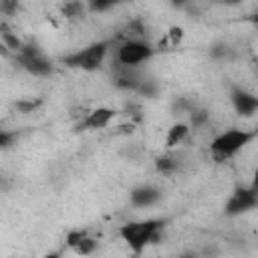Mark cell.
<instances>
[{
  "label": "cell",
  "mask_w": 258,
  "mask_h": 258,
  "mask_svg": "<svg viewBox=\"0 0 258 258\" xmlns=\"http://www.w3.org/2000/svg\"><path fill=\"white\" fill-rule=\"evenodd\" d=\"M165 224H167L165 218H147V220L129 222L119 228V236L133 254H141L149 244H155L159 240Z\"/></svg>",
  "instance_id": "1"
},
{
  "label": "cell",
  "mask_w": 258,
  "mask_h": 258,
  "mask_svg": "<svg viewBox=\"0 0 258 258\" xmlns=\"http://www.w3.org/2000/svg\"><path fill=\"white\" fill-rule=\"evenodd\" d=\"M256 131H248V129H238V127H232L228 131H222L220 135H216L212 141H210V153L214 157V161L222 163L230 157H234L240 149H244L250 141L256 139Z\"/></svg>",
  "instance_id": "2"
},
{
  "label": "cell",
  "mask_w": 258,
  "mask_h": 258,
  "mask_svg": "<svg viewBox=\"0 0 258 258\" xmlns=\"http://www.w3.org/2000/svg\"><path fill=\"white\" fill-rule=\"evenodd\" d=\"M113 44H115L113 38L91 42V44L62 56V64H67L69 69H79V71H97L105 62Z\"/></svg>",
  "instance_id": "3"
},
{
  "label": "cell",
  "mask_w": 258,
  "mask_h": 258,
  "mask_svg": "<svg viewBox=\"0 0 258 258\" xmlns=\"http://www.w3.org/2000/svg\"><path fill=\"white\" fill-rule=\"evenodd\" d=\"M157 48L147 40H137V38H119V44L115 48V64L121 67H137L153 58Z\"/></svg>",
  "instance_id": "4"
},
{
  "label": "cell",
  "mask_w": 258,
  "mask_h": 258,
  "mask_svg": "<svg viewBox=\"0 0 258 258\" xmlns=\"http://www.w3.org/2000/svg\"><path fill=\"white\" fill-rule=\"evenodd\" d=\"M12 60H14L20 69H24L26 73H30V75H34V77H48V75L52 73V62H50V58H48L36 44H32V42H24L22 50L16 52V54L12 56Z\"/></svg>",
  "instance_id": "5"
},
{
  "label": "cell",
  "mask_w": 258,
  "mask_h": 258,
  "mask_svg": "<svg viewBox=\"0 0 258 258\" xmlns=\"http://www.w3.org/2000/svg\"><path fill=\"white\" fill-rule=\"evenodd\" d=\"M256 206H258V189H256V185H250V187L238 185L230 194V198H228V202L224 206V214L234 218V216H240V214H246V212L254 210Z\"/></svg>",
  "instance_id": "6"
},
{
  "label": "cell",
  "mask_w": 258,
  "mask_h": 258,
  "mask_svg": "<svg viewBox=\"0 0 258 258\" xmlns=\"http://www.w3.org/2000/svg\"><path fill=\"white\" fill-rule=\"evenodd\" d=\"M230 103L240 117H252L258 111V97L254 93L242 89V87L230 89Z\"/></svg>",
  "instance_id": "7"
},
{
  "label": "cell",
  "mask_w": 258,
  "mask_h": 258,
  "mask_svg": "<svg viewBox=\"0 0 258 258\" xmlns=\"http://www.w3.org/2000/svg\"><path fill=\"white\" fill-rule=\"evenodd\" d=\"M67 246L81 256H89L97 250L99 242L87 232V230H69L67 232Z\"/></svg>",
  "instance_id": "8"
},
{
  "label": "cell",
  "mask_w": 258,
  "mask_h": 258,
  "mask_svg": "<svg viewBox=\"0 0 258 258\" xmlns=\"http://www.w3.org/2000/svg\"><path fill=\"white\" fill-rule=\"evenodd\" d=\"M117 111L111 107H97L93 111L87 113V117L79 123L81 131H97V129H105L113 119H115Z\"/></svg>",
  "instance_id": "9"
},
{
  "label": "cell",
  "mask_w": 258,
  "mask_h": 258,
  "mask_svg": "<svg viewBox=\"0 0 258 258\" xmlns=\"http://www.w3.org/2000/svg\"><path fill=\"white\" fill-rule=\"evenodd\" d=\"M159 200H161V189L149 183L137 185L129 191V202L133 208H149V206H155Z\"/></svg>",
  "instance_id": "10"
},
{
  "label": "cell",
  "mask_w": 258,
  "mask_h": 258,
  "mask_svg": "<svg viewBox=\"0 0 258 258\" xmlns=\"http://www.w3.org/2000/svg\"><path fill=\"white\" fill-rule=\"evenodd\" d=\"M189 125L187 123H173L169 129H167V137H165V147L167 149H173L177 145H181L187 135H189Z\"/></svg>",
  "instance_id": "11"
},
{
  "label": "cell",
  "mask_w": 258,
  "mask_h": 258,
  "mask_svg": "<svg viewBox=\"0 0 258 258\" xmlns=\"http://www.w3.org/2000/svg\"><path fill=\"white\" fill-rule=\"evenodd\" d=\"M0 42L12 52V56L16 54V52H20L22 50V46H24V40L22 38H18L10 28H6V26H2L0 28Z\"/></svg>",
  "instance_id": "12"
},
{
  "label": "cell",
  "mask_w": 258,
  "mask_h": 258,
  "mask_svg": "<svg viewBox=\"0 0 258 258\" xmlns=\"http://www.w3.org/2000/svg\"><path fill=\"white\" fill-rule=\"evenodd\" d=\"M177 167H179V159L173 155H161L155 161V171L161 175H173L177 171Z\"/></svg>",
  "instance_id": "13"
},
{
  "label": "cell",
  "mask_w": 258,
  "mask_h": 258,
  "mask_svg": "<svg viewBox=\"0 0 258 258\" xmlns=\"http://www.w3.org/2000/svg\"><path fill=\"white\" fill-rule=\"evenodd\" d=\"M83 12H85V2L83 0H64V4L60 6V14L69 20L81 18Z\"/></svg>",
  "instance_id": "14"
},
{
  "label": "cell",
  "mask_w": 258,
  "mask_h": 258,
  "mask_svg": "<svg viewBox=\"0 0 258 258\" xmlns=\"http://www.w3.org/2000/svg\"><path fill=\"white\" fill-rule=\"evenodd\" d=\"M119 38H137V40H143L145 38V26L141 20H131L125 28H123V34Z\"/></svg>",
  "instance_id": "15"
},
{
  "label": "cell",
  "mask_w": 258,
  "mask_h": 258,
  "mask_svg": "<svg viewBox=\"0 0 258 258\" xmlns=\"http://www.w3.org/2000/svg\"><path fill=\"white\" fill-rule=\"evenodd\" d=\"M89 6V12H105V10H111L119 4H125V2H131V0H85Z\"/></svg>",
  "instance_id": "16"
},
{
  "label": "cell",
  "mask_w": 258,
  "mask_h": 258,
  "mask_svg": "<svg viewBox=\"0 0 258 258\" xmlns=\"http://www.w3.org/2000/svg\"><path fill=\"white\" fill-rule=\"evenodd\" d=\"M42 99H20V101H16L14 103V109H18L20 113H24V115H28V113H34L36 109H40L42 107Z\"/></svg>",
  "instance_id": "17"
},
{
  "label": "cell",
  "mask_w": 258,
  "mask_h": 258,
  "mask_svg": "<svg viewBox=\"0 0 258 258\" xmlns=\"http://www.w3.org/2000/svg\"><path fill=\"white\" fill-rule=\"evenodd\" d=\"M191 113V127L194 129H200L202 125H206L208 121H210V115H208V111H204V109H191L189 111Z\"/></svg>",
  "instance_id": "18"
},
{
  "label": "cell",
  "mask_w": 258,
  "mask_h": 258,
  "mask_svg": "<svg viewBox=\"0 0 258 258\" xmlns=\"http://www.w3.org/2000/svg\"><path fill=\"white\" fill-rule=\"evenodd\" d=\"M18 137H20V131H6V129H0V151H2V149H8Z\"/></svg>",
  "instance_id": "19"
},
{
  "label": "cell",
  "mask_w": 258,
  "mask_h": 258,
  "mask_svg": "<svg viewBox=\"0 0 258 258\" xmlns=\"http://www.w3.org/2000/svg\"><path fill=\"white\" fill-rule=\"evenodd\" d=\"M210 56L212 58H228L230 56V46L226 42H218L210 48Z\"/></svg>",
  "instance_id": "20"
},
{
  "label": "cell",
  "mask_w": 258,
  "mask_h": 258,
  "mask_svg": "<svg viewBox=\"0 0 258 258\" xmlns=\"http://www.w3.org/2000/svg\"><path fill=\"white\" fill-rule=\"evenodd\" d=\"M167 38H169L171 46H177L181 42V38H183V28L181 26H171L169 32H167Z\"/></svg>",
  "instance_id": "21"
},
{
  "label": "cell",
  "mask_w": 258,
  "mask_h": 258,
  "mask_svg": "<svg viewBox=\"0 0 258 258\" xmlns=\"http://www.w3.org/2000/svg\"><path fill=\"white\" fill-rule=\"evenodd\" d=\"M20 0H0V10L4 14H16Z\"/></svg>",
  "instance_id": "22"
},
{
  "label": "cell",
  "mask_w": 258,
  "mask_h": 258,
  "mask_svg": "<svg viewBox=\"0 0 258 258\" xmlns=\"http://www.w3.org/2000/svg\"><path fill=\"white\" fill-rule=\"evenodd\" d=\"M220 4H226V6H236V4H240L242 0H218Z\"/></svg>",
  "instance_id": "23"
},
{
  "label": "cell",
  "mask_w": 258,
  "mask_h": 258,
  "mask_svg": "<svg viewBox=\"0 0 258 258\" xmlns=\"http://www.w3.org/2000/svg\"><path fill=\"white\" fill-rule=\"evenodd\" d=\"M173 6H177V8H181V6H185L187 2H191V0H169Z\"/></svg>",
  "instance_id": "24"
}]
</instances>
